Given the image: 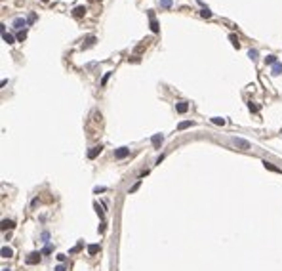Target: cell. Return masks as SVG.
Returning a JSON list of instances; mask_svg holds the SVG:
<instances>
[{"label": "cell", "instance_id": "cell-1", "mask_svg": "<svg viewBox=\"0 0 282 271\" xmlns=\"http://www.w3.org/2000/svg\"><path fill=\"white\" fill-rule=\"evenodd\" d=\"M25 262H27L29 265H35V264H38V262H40V252H31V254L25 258Z\"/></svg>", "mask_w": 282, "mask_h": 271}, {"label": "cell", "instance_id": "cell-2", "mask_svg": "<svg viewBox=\"0 0 282 271\" xmlns=\"http://www.w3.org/2000/svg\"><path fill=\"white\" fill-rule=\"evenodd\" d=\"M162 141H164V138H162V134H154V136H153V138H151V143L154 145V147H156V149H158V147H160V145H162Z\"/></svg>", "mask_w": 282, "mask_h": 271}, {"label": "cell", "instance_id": "cell-3", "mask_svg": "<svg viewBox=\"0 0 282 271\" xmlns=\"http://www.w3.org/2000/svg\"><path fill=\"white\" fill-rule=\"evenodd\" d=\"M101 151H103V145H95L94 149H90V151H88V159H95V157H97Z\"/></svg>", "mask_w": 282, "mask_h": 271}, {"label": "cell", "instance_id": "cell-4", "mask_svg": "<svg viewBox=\"0 0 282 271\" xmlns=\"http://www.w3.org/2000/svg\"><path fill=\"white\" fill-rule=\"evenodd\" d=\"M128 155H130V147H120V149L115 151V157H116V159H124V157H128Z\"/></svg>", "mask_w": 282, "mask_h": 271}, {"label": "cell", "instance_id": "cell-5", "mask_svg": "<svg viewBox=\"0 0 282 271\" xmlns=\"http://www.w3.org/2000/svg\"><path fill=\"white\" fill-rule=\"evenodd\" d=\"M149 19H151V31L158 32V21L154 19V12H149Z\"/></svg>", "mask_w": 282, "mask_h": 271}, {"label": "cell", "instance_id": "cell-6", "mask_svg": "<svg viewBox=\"0 0 282 271\" xmlns=\"http://www.w3.org/2000/svg\"><path fill=\"white\" fill-rule=\"evenodd\" d=\"M233 141H234V145H238V147H240V149H248V147H250V143H248L246 140H240V138H234Z\"/></svg>", "mask_w": 282, "mask_h": 271}, {"label": "cell", "instance_id": "cell-7", "mask_svg": "<svg viewBox=\"0 0 282 271\" xmlns=\"http://www.w3.org/2000/svg\"><path fill=\"white\" fill-rule=\"evenodd\" d=\"M187 109H189L187 101H179V103L175 105V111H177V113H187Z\"/></svg>", "mask_w": 282, "mask_h": 271}, {"label": "cell", "instance_id": "cell-8", "mask_svg": "<svg viewBox=\"0 0 282 271\" xmlns=\"http://www.w3.org/2000/svg\"><path fill=\"white\" fill-rule=\"evenodd\" d=\"M280 73H282V63L276 61V63L273 65V69H271V75H273V76H278Z\"/></svg>", "mask_w": 282, "mask_h": 271}, {"label": "cell", "instance_id": "cell-9", "mask_svg": "<svg viewBox=\"0 0 282 271\" xmlns=\"http://www.w3.org/2000/svg\"><path fill=\"white\" fill-rule=\"evenodd\" d=\"M84 14H86V8H84V6H76V8L73 10V15H74V17H82Z\"/></svg>", "mask_w": 282, "mask_h": 271}, {"label": "cell", "instance_id": "cell-10", "mask_svg": "<svg viewBox=\"0 0 282 271\" xmlns=\"http://www.w3.org/2000/svg\"><path fill=\"white\" fill-rule=\"evenodd\" d=\"M99 250H101L99 244H90V246H88V254H90V256H95Z\"/></svg>", "mask_w": 282, "mask_h": 271}, {"label": "cell", "instance_id": "cell-11", "mask_svg": "<svg viewBox=\"0 0 282 271\" xmlns=\"http://www.w3.org/2000/svg\"><path fill=\"white\" fill-rule=\"evenodd\" d=\"M15 227V223L12 222V220H2V231H6V229H14Z\"/></svg>", "mask_w": 282, "mask_h": 271}, {"label": "cell", "instance_id": "cell-12", "mask_svg": "<svg viewBox=\"0 0 282 271\" xmlns=\"http://www.w3.org/2000/svg\"><path fill=\"white\" fill-rule=\"evenodd\" d=\"M0 254H2V258H12V256H14V250H12V248H8V246H2Z\"/></svg>", "mask_w": 282, "mask_h": 271}, {"label": "cell", "instance_id": "cell-13", "mask_svg": "<svg viewBox=\"0 0 282 271\" xmlns=\"http://www.w3.org/2000/svg\"><path fill=\"white\" fill-rule=\"evenodd\" d=\"M263 166L267 168V170H271V172H276V174H280V172H282L280 168H276L275 164H271V162H267V161H263Z\"/></svg>", "mask_w": 282, "mask_h": 271}, {"label": "cell", "instance_id": "cell-14", "mask_svg": "<svg viewBox=\"0 0 282 271\" xmlns=\"http://www.w3.org/2000/svg\"><path fill=\"white\" fill-rule=\"evenodd\" d=\"M2 38H4V42L6 44H14L15 40H14V37L10 35V32H6V31H2Z\"/></svg>", "mask_w": 282, "mask_h": 271}, {"label": "cell", "instance_id": "cell-15", "mask_svg": "<svg viewBox=\"0 0 282 271\" xmlns=\"http://www.w3.org/2000/svg\"><path fill=\"white\" fill-rule=\"evenodd\" d=\"M193 120H183V122H179V126H177V130H185V128H191L193 126Z\"/></svg>", "mask_w": 282, "mask_h": 271}, {"label": "cell", "instance_id": "cell-16", "mask_svg": "<svg viewBox=\"0 0 282 271\" xmlns=\"http://www.w3.org/2000/svg\"><path fill=\"white\" fill-rule=\"evenodd\" d=\"M229 40H231V44H233L236 50L240 48V42H238V37H236V35H231V37H229Z\"/></svg>", "mask_w": 282, "mask_h": 271}, {"label": "cell", "instance_id": "cell-17", "mask_svg": "<svg viewBox=\"0 0 282 271\" xmlns=\"http://www.w3.org/2000/svg\"><path fill=\"white\" fill-rule=\"evenodd\" d=\"M276 63V55H267L265 58V65H275Z\"/></svg>", "mask_w": 282, "mask_h": 271}, {"label": "cell", "instance_id": "cell-18", "mask_svg": "<svg viewBox=\"0 0 282 271\" xmlns=\"http://www.w3.org/2000/svg\"><path fill=\"white\" fill-rule=\"evenodd\" d=\"M23 25H27L25 19H15V21H14V27H15V29H21Z\"/></svg>", "mask_w": 282, "mask_h": 271}, {"label": "cell", "instance_id": "cell-19", "mask_svg": "<svg viewBox=\"0 0 282 271\" xmlns=\"http://www.w3.org/2000/svg\"><path fill=\"white\" fill-rule=\"evenodd\" d=\"M86 40H88V42H86V44H82V48H84V50H86V48H90V46H92V44L95 42V37H88Z\"/></svg>", "mask_w": 282, "mask_h": 271}, {"label": "cell", "instance_id": "cell-20", "mask_svg": "<svg viewBox=\"0 0 282 271\" xmlns=\"http://www.w3.org/2000/svg\"><path fill=\"white\" fill-rule=\"evenodd\" d=\"M94 208H95V212L99 214V218H101V220H103V218H105V212H103V208H101L99 204H94Z\"/></svg>", "mask_w": 282, "mask_h": 271}, {"label": "cell", "instance_id": "cell-21", "mask_svg": "<svg viewBox=\"0 0 282 271\" xmlns=\"http://www.w3.org/2000/svg\"><path fill=\"white\" fill-rule=\"evenodd\" d=\"M212 122H213V124H217V126H223V124H225V118H219V117H213V118H212Z\"/></svg>", "mask_w": 282, "mask_h": 271}, {"label": "cell", "instance_id": "cell-22", "mask_svg": "<svg viewBox=\"0 0 282 271\" xmlns=\"http://www.w3.org/2000/svg\"><path fill=\"white\" fill-rule=\"evenodd\" d=\"M25 38H27V31L23 29V31H19V32H17V40H21V42H23Z\"/></svg>", "mask_w": 282, "mask_h": 271}, {"label": "cell", "instance_id": "cell-23", "mask_svg": "<svg viewBox=\"0 0 282 271\" xmlns=\"http://www.w3.org/2000/svg\"><path fill=\"white\" fill-rule=\"evenodd\" d=\"M248 55H250L252 61H255V59H257V50H250V52H248Z\"/></svg>", "mask_w": 282, "mask_h": 271}, {"label": "cell", "instance_id": "cell-24", "mask_svg": "<svg viewBox=\"0 0 282 271\" xmlns=\"http://www.w3.org/2000/svg\"><path fill=\"white\" fill-rule=\"evenodd\" d=\"M160 6L162 8H172V0H160Z\"/></svg>", "mask_w": 282, "mask_h": 271}, {"label": "cell", "instance_id": "cell-25", "mask_svg": "<svg viewBox=\"0 0 282 271\" xmlns=\"http://www.w3.org/2000/svg\"><path fill=\"white\" fill-rule=\"evenodd\" d=\"M200 14H202V17H212V12H210L208 8H204V10H202Z\"/></svg>", "mask_w": 282, "mask_h": 271}, {"label": "cell", "instance_id": "cell-26", "mask_svg": "<svg viewBox=\"0 0 282 271\" xmlns=\"http://www.w3.org/2000/svg\"><path fill=\"white\" fill-rule=\"evenodd\" d=\"M109 76H111V73H107V75H105L103 78H101V86H105V84H107V80H109Z\"/></svg>", "mask_w": 282, "mask_h": 271}, {"label": "cell", "instance_id": "cell-27", "mask_svg": "<svg viewBox=\"0 0 282 271\" xmlns=\"http://www.w3.org/2000/svg\"><path fill=\"white\" fill-rule=\"evenodd\" d=\"M248 107H250V111H254V113H255V111L259 109V107H257L255 103H252V101H250V103H248Z\"/></svg>", "mask_w": 282, "mask_h": 271}, {"label": "cell", "instance_id": "cell-28", "mask_svg": "<svg viewBox=\"0 0 282 271\" xmlns=\"http://www.w3.org/2000/svg\"><path fill=\"white\" fill-rule=\"evenodd\" d=\"M65 260H67V256H65V254H57V262H61V264H63Z\"/></svg>", "mask_w": 282, "mask_h": 271}, {"label": "cell", "instance_id": "cell-29", "mask_svg": "<svg viewBox=\"0 0 282 271\" xmlns=\"http://www.w3.org/2000/svg\"><path fill=\"white\" fill-rule=\"evenodd\" d=\"M55 271H67V267H65V265H63V264H59V265H57V267H55Z\"/></svg>", "mask_w": 282, "mask_h": 271}, {"label": "cell", "instance_id": "cell-30", "mask_svg": "<svg viewBox=\"0 0 282 271\" xmlns=\"http://www.w3.org/2000/svg\"><path fill=\"white\" fill-rule=\"evenodd\" d=\"M137 189H139V182H137V183H135V185H133V187L130 189V193H135V191H137Z\"/></svg>", "mask_w": 282, "mask_h": 271}, {"label": "cell", "instance_id": "cell-31", "mask_svg": "<svg viewBox=\"0 0 282 271\" xmlns=\"http://www.w3.org/2000/svg\"><path fill=\"white\" fill-rule=\"evenodd\" d=\"M105 227H107L105 222H101V225H99V233H103V231H105Z\"/></svg>", "mask_w": 282, "mask_h": 271}, {"label": "cell", "instance_id": "cell-32", "mask_svg": "<svg viewBox=\"0 0 282 271\" xmlns=\"http://www.w3.org/2000/svg\"><path fill=\"white\" fill-rule=\"evenodd\" d=\"M103 191H105V187H95L94 193H103Z\"/></svg>", "mask_w": 282, "mask_h": 271}, {"label": "cell", "instance_id": "cell-33", "mask_svg": "<svg viewBox=\"0 0 282 271\" xmlns=\"http://www.w3.org/2000/svg\"><path fill=\"white\" fill-rule=\"evenodd\" d=\"M50 252H52V246H46V248L42 250V254H50Z\"/></svg>", "mask_w": 282, "mask_h": 271}, {"label": "cell", "instance_id": "cell-34", "mask_svg": "<svg viewBox=\"0 0 282 271\" xmlns=\"http://www.w3.org/2000/svg\"><path fill=\"white\" fill-rule=\"evenodd\" d=\"M48 237H50L48 233H42V241H44V243H48Z\"/></svg>", "mask_w": 282, "mask_h": 271}, {"label": "cell", "instance_id": "cell-35", "mask_svg": "<svg viewBox=\"0 0 282 271\" xmlns=\"http://www.w3.org/2000/svg\"><path fill=\"white\" fill-rule=\"evenodd\" d=\"M42 2H50V0H42Z\"/></svg>", "mask_w": 282, "mask_h": 271}, {"label": "cell", "instance_id": "cell-36", "mask_svg": "<svg viewBox=\"0 0 282 271\" xmlns=\"http://www.w3.org/2000/svg\"><path fill=\"white\" fill-rule=\"evenodd\" d=\"M4 271H10V269H4Z\"/></svg>", "mask_w": 282, "mask_h": 271}]
</instances>
